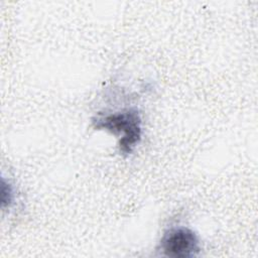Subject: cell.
I'll use <instances>...</instances> for the list:
<instances>
[{
    "label": "cell",
    "mask_w": 258,
    "mask_h": 258,
    "mask_svg": "<svg viewBox=\"0 0 258 258\" xmlns=\"http://www.w3.org/2000/svg\"><path fill=\"white\" fill-rule=\"evenodd\" d=\"M97 130L119 135V152L123 156L133 153L142 139V119L137 108H127L112 113H99L92 119Z\"/></svg>",
    "instance_id": "6da1fadb"
},
{
    "label": "cell",
    "mask_w": 258,
    "mask_h": 258,
    "mask_svg": "<svg viewBox=\"0 0 258 258\" xmlns=\"http://www.w3.org/2000/svg\"><path fill=\"white\" fill-rule=\"evenodd\" d=\"M158 250L166 257L192 258L199 255L202 248L195 231L184 226H178L164 232Z\"/></svg>",
    "instance_id": "7a4b0ae2"
},
{
    "label": "cell",
    "mask_w": 258,
    "mask_h": 258,
    "mask_svg": "<svg viewBox=\"0 0 258 258\" xmlns=\"http://www.w3.org/2000/svg\"><path fill=\"white\" fill-rule=\"evenodd\" d=\"M2 209L10 208L14 201V187L9 180H6L5 177H2Z\"/></svg>",
    "instance_id": "3957f363"
}]
</instances>
